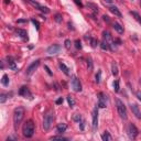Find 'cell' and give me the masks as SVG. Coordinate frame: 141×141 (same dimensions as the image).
I'll return each instance as SVG.
<instances>
[{
  "label": "cell",
  "instance_id": "7",
  "mask_svg": "<svg viewBox=\"0 0 141 141\" xmlns=\"http://www.w3.org/2000/svg\"><path fill=\"white\" fill-rule=\"evenodd\" d=\"M107 101H108V97H107V95L105 93H98V107H100V108H105L107 105Z\"/></svg>",
  "mask_w": 141,
  "mask_h": 141
},
{
  "label": "cell",
  "instance_id": "50",
  "mask_svg": "<svg viewBox=\"0 0 141 141\" xmlns=\"http://www.w3.org/2000/svg\"><path fill=\"white\" fill-rule=\"evenodd\" d=\"M118 1H121V0H118Z\"/></svg>",
  "mask_w": 141,
  "mask_h": 141
},
{
  "label": "cell",
  "instance_id": "24",
  "mask_svg": "<svg viewBox=\"0 0 141 141\" xmlns=\"http://www.w3.org/2000/svg\"><path fill=\"white\" fill-rule=\"evenodd\" d=\"M111 72H112V75H114V76L118 75V66H117V64L115 62L111 64Z\"/></svg>",
  "mask_w": 141,
  "mask_h": 141
},
{
  "label": "cell",
  "instance_id": "38",
  "mask_svg": "<svg viewBox=\"0 0 141 141\" xmlns=\"http://www.w3.org/2000/svg\"><path fill=\"white\" fill-rule=\"evenodd\" d=\"M75 47L77 48V50H81V48H82V43H81V41H79V40L75 41Z\"/></svg>",
  "mask_w": 141,
  "mask_h": 141
},
{
  "label": "cell",
  "instance_id": "2",
  "mask_svg": "<svg viewBox=\"0 0 141 141\" xmlns=\"http://www.w3.org/2000/svg\"><path fill=\"white\" fill-rule=\"evenodd\" d=\"M34 130H35L34 122H33L32 120H28L23 125L22 133H23V136L25 138H31V137H33V135H34Z\"/></svg>",
  "mask_w": 141,
  "mask_h": 141
},
{
  "label": "cell",
  "instance_id": "12",
  "mask_svg": "<svg viewBox=\"0 0 141 141\" xmlns=\"http://www.w3.org/2000/svg\"><path fill=\"white\" fill-rule=\"evenodd\" d=\"M130 109H131L132 114L136 116V118L141 119V111L139 109V106H138L137 104H130Z\"/></svg>",
  "mask_w": 141,
  "mask_h": 141
},
{
  "label": "cell",
  "instance_id": "33",
  "mask_svg": "<svg viewBox=\"0 0 141 141\" xmlns=\"http://www.w3.org/2000/svg\"><path fill=\"white\" fill-rule=\"evenodd\" d=\"M71 44H72V42H71V40H65V42H64V47H65V48H67V50H70L71 48Z\"/></svg>",
  "mask_w": 141,
  "mask_h": 141
},
{
  "label": "cell",
  "instance_id": "46",
  "mask_svg": "<svg viewBox=\"0 0 141 141\" xmlns=\"http://www.w3.org/2000/svg\"><path fill=\"white\" fill-rule=\"evenodd\" d=\"M23 22H27V20H18V23H23Z\"/></svg>",
  "mask_w": 141,
  "mask_h": 141
},
{
  "label": "cell",
  "instance_id": "42",
  "mask_svg": "<svg viewBox=\"0 0 141 141\" xmlns=\"http://www.w3.org/2000/svg\"><path fill=\"white\" fill-rule=\"evenodd\" d=\"M136 95H137L138 99H139V100L141 101V93H140V92H137V93H136Z\"/></svg>",
  "mask_w": 141,
  "mask_h": 141
},
{
  "label": "cell",
  "instance_id": "45",
  "mask_svg": "<svg viewBox=\"0 0 141 141\" xmlns=\"http://www.w3.org/2000/svg\"><path fill=\"white\" fill-rule=\"evenodd\" d=\"M102 19L105 20V21H107V22H109V18L107 17V16H102Z\"/></svg>",
  "mask_w": 141,
  "mask_h": 141
},
{
  "label": "cell",
  "instance_id": "32",
  "mask_svg": "<svg viewBox=\"0 0 141 141\" xmlns=\"http://www.w3.org/2000/svg\"><path fill=\"white\" fill-rule=\"evenodd\" d=\"M73 119H74V121L79 122V121H82V116H81V115H78V114H75L73 116Z\"/></svg>",
  "mask_w": 141,
  "mask_h": 141
},
{
  "label": "cell",
  "instance_id": "49",
  "mask_svg": "<svg viewBox=\"0 0 141 141\" xmlns=\"http://www.w3.org/2000/svg\"><path fill=\"white\" fill-rule=\"evenodd\" d=\"M140 83H141V78H140Z\"/></svg>",
  "mask_w": 141,
  "mask_h": 141
},
{
  "label": "cell",
  "instance_id": "4",
  "mask_svg": "<svg viewBox=\"0 0 141 141\" xmlns=\"http://www.w3.org/2000/svg\"><path fill=\"white\" fill-rule=\"evenodd\" d=\"M116 108H117V111H118V114H119V116L124 120L127 119V109H126L125 104L120 100L119 98L116 99Z\"/></svg>",
  "mask_w": 141,
  "mask_h": 141
},
{
  "label": "cell",
  "instance_id": "35",
  "mask_svg": "<svg viewBox=\"0 0 141 141\" xmlns=\"http://www.w3.org/2000/svg\"><path fill=\"white\" fill-rule=\"evenodd\" d=\"M39 10H41V11H42L43 13H50V9H48L47 7H43V6H41V8H40Z\"/></svg>",
  "mask_w": 141,
  "mask_h": 141
},
{
  "label": "cell",
  "instance_id": "44",
  "mask_svg": "<svg viewBox=\"0 0 141 141\" xmlns=\"http://www.w3.org/2000/svg\"><path fill=\"white\" fill-rule=\"evenodd\" d=\"M75 1V3L77 4V6H79V7H83V4H82V2L81 1H78V0H74Z\"/></svg>",
  "mask_w": 141,
  "mask_h": 141
},
{
  "label": "cell",
  "instance_id": "41",
  "mask_svg": "<svg viewBox=\"0 0 141 141\" xmlns=\"http://www.w3.org/2000/svg\"><path fill=\"white\" fill-rule=\"evenodd\" d=\"M18 138L17 137H14V136H9L8 138H7V141H9V140H17Z\"/></svg>",
  "mask_w": 141,
  "mask_h": 141
},
{
  "label": "cell",
  "instance_id": "40",
  "mask_svg": "<svg viewBox=\"0 0 141 141\" xmlns=\"http://www.w3.org/2000/svg\"><path fill=\"white\" fill-rule=\"evenodd\" d=\"M63 102V98L61 97V98H58V99H56V101H55V104L56 105H61Z\"/></svg>",
  "mask_w": 141,
  "mask_h": 141
},
{
  "label": "cell",
  "instance_id": "23",
  "mask_svg": "<svg viewBox=\"0 0 141 141\" xmlns=\"http://www.w3.org/2000/svg\"><path fill=\"white\" fill-rule=\"evenodd\" d=\"M27 2H29V3L31 4V6H33L34 8H37L38 10L41 8V4H40L38 1H34V0H27Z\"/></svg>",
  "mask_w": 141,
  "mask_h": 141
},
{
  "label": "cell",
  "instance_id": "34",
  "mask_svg": "<svg viewBox=\"0 0 141 141\" xmlns=\"http://www.w3.org/2000/svg\"><path fill=\"white\" fill-rule=\"evenodd\" d=\"M114 89H115V92H116V93H118V92H119V82L118 81H115L114 82Z\"/></svg>",
  "mask_w": 141,
  "mask_h": 141
},
{
  "label": "cell",
  "instance_id": "31",
  "mask_svg": "<svg viewBox=\"0 0 141 141\" xmlns=\"http://www.w3.org/2000/svg\"><path fill=\"white\" fill-rule=\"evenodd\" d=\"M87 66H88V70H89V71L93 70V61H92L91 57L87 58Z\"/></svg>",
  "mask_w": 141,
  "mask_h": 141
},
{
  "label": "cell",
  "instance_id": "39",
  "mask_svg": "<svg viewBox=\"0 0 141 141\" xmlns=\"http://www.w3.org/2000/svg\"><path fill=\"white\" fill-rule=\"evenodd\" d=\"M44 70L47 72V74H48V75H53V73H52V72H51V70H50V68H48V66L44 65Z\"/></svg>",
  "mask_w": 141,
  "mask_h": 141
},
{
  "label": "cell",
  "instance_id": "3",
  "mask_svg": "<svg viewBox=\"0 0 141 141\" xmlns=\"http://www.w3.org/2000/svg\"><path fill=\"white\" fill-rule=\"evenodd\" d=\"M23 117H24V108H23V107H18V108L14 109V111H13V124H14V128L19 127V125L21 124Z\"/></svg>",
  "mask_w": 141,
  "mask_h": 141
},
{
  "label": "cell",
  "instance_id": "5",
  "mask_svg": "<svg viewBox=\"0 0 141 141\" xmlns=\"http://www.w3.org/2000/svg\"><path fill=\"white\" fill-rule=\"evenodd\" d=\"M127 133H128L130 139H136L137 136L139 135V131H138L137 127H136L133 124H129L127 127Z\"/></svg>",
  "mask_w": 141,
  "mask_h": 141
},
{
  "label": "cell",
  "instance_id": "11",
  "mask_svg": "<svg viewBox=\"0 0 141 141\" xmlns=\"http://www.w3.org/2000/svg\"><path fill=\"white\" fill-rule=\"evenodd\" d=\"M39 64H40V60H35L34 62H32L31 64H30L29 67L27 68V75H31L33 72H34V71L38 68Z\"/></svg>",
  "mask_w": 141,
  "mask_h": 141
},
{
  "label": "cell",
  "instance_id": "14",
  "mask_svg": "<svg viewBox=\"0 0 141 141\" xmlns=\"http://www.w3.org/2000/svg\"><path fill=\"white\" fill-rule=\"evenodd\" d=\"M109 11L111 12V13H114L116 17L118 18H121L122 17V14H121V12L119 11V9L117 8V7H115V6H110L109 7Z\"/></svg>",
  "mask_w": 141,
  "mask_h": 141
},
{
  "label": "cell",
  "instance_id": "13",
  "mask_svg": "<svg viewBox=\"0 0 141 141\" xmlns=\"http://www.w3.org/2000/svg\"><path fill=\"white\" fill-rule=\"evenodd\" d=\"M16 33H17V35H19L20 38H22V39H24V40H28V39H29L27 31H25V30H23V29H16Z\"/></svg>",
  "mask_w": 141,
  "mask_h": 141
},
{
  "label": "cell",
  "instance_id": "18",
  "mask_svg": "<svg viewBox=\"0 0 141 141\" xmlns=\"http://www.w3.org/2000/svg\"><path fill=\"white\" fill-rule=\"evenodd\" d=\"M112 28H114V29L116 30L118 33H119V34H122V33H124V28L118 23V22H115V23L112 24Z\"/></svg>",
  "mask_w": 141,
  "mask_h": 141
},
{
  "label": "cell",
  "instance_id": "27",
  "mask_svg": "<svg viewBox=\"0 0 141 141\" xmlns=\"http://www.w3.org/2000/svg\"><path fill=\"white\" fill-rule=\"evenodd\" d=\"M100 79H101V71H98L96 76H95V82H96L97 84H99L100 83Z\"/></svg>",
  "mask_w": 141,
  "mask_h": 141
},
{
  "label": "cell",
  "instance_id": "30",
  "mask_svg": "<svg viewBox=\"0 0 141 141\" xmlns=\"http://www.w3.org/2000/svg\"><path fill=\"white\" fill-rule=\"evenodd\" d=\"M91 45H92V47H97V45H98V41H97L96 39L91 38Z\"/></svg>",
  "mask_w": 141,
  "mask_h": 141
},
{
  "label": "cell",
  "instance_id": "19",
  "mask_svg": "<svg viewBox=\"0 0 141 141\" xmlns=\"http://www.w3.org/2000/svg\"><path fill=\"white\" fill-rule=\"evenodd\" d=\"M102 40L107 41L108 43H110V41L112 40L111 35H110V33L108 31H104V32H102Z\"/></svg>",
  "mask_w": 141,
  "mask_h": 141
},
{
  "label": "cell",
  "instance_id": "8",
  "mask_svg": "<svg viewBox=\"0 0 141 141\" xmlns=\"http://www.w3.org/2000/svg\"><path fill=\"white\" fill-rule=\"evenodd\" d=\"M93 130L94 131H96L97 130V127H98V110H97V107H95L93 109Z\"/></svg>",
  "mask_w": 141,
  "mask_h": 141
},
{
  "label": "cell",
  "instance_id": "47",
  "mask_svg": "<svg viewBox=\"0 0 141 141\" xmlns=\"http://www.w3.org/2000/svg\"><path fill=\"white\" fill-rule=\"evenodd\" d=\"M104 2H106V3H111L112 0H104Z\"/></svg>",
  "mask_w": 141,
  "mask_h": 141
},
{
  "label": "cell",
  "instance_id": "1",
  "mask_svg": "<svg viewBox=\"0 0 141 141\" xmlns=\"http://www.w3.org/2000/svg\"><path fill=\"white\" fill-rule=\"evenodd\" d=\"M53 119H54V112L52 109H48L44 114V118H43V129L45 131L50 130L51 126L53 124Z\"/></svg>",
  "mask_w": 141,
  "mask_h": 141
},
{
  "label": "cell",
  "instance_id": "16",
  "mask_svg": "<svg viewBox=\"0 0 141 141\" xmlns=\"http://www.w3.org/2000/svg\"><path fill=\"white\" fill-rule=\"evenodd\" d=\"M7 60H8V64H9V67L11 68L12 71H18V67H17V65H16V62L13 61V58L12 57H7Z\"/></svg>",
  "mask_w": 141,
  "mask_h": 141
},
{
  "label": "cell",
  "instance_id": "9",
  "mask_svg": "<svg viewBox=\"0 0 141 141\" xmlns=\"http://www.w3.org/2000/svg\"><path fill=\"white\" fill-rule=\"evenodd\" d=\"M60 50H61V47L58 44H53V45H51V47H48L47 48V53L48 55H55V54H57L58 52H60Z\"/></svg>",
  "mask_w": 141,
  "mask_h": 141
},
{
  "label": "cell",
  "instance_id": "21",
  "mask_svg": "<svg viewBox=\"0 0 141 141\" xmlns=\"http://www.w3.org/2000/svg\"><path fill=\"white\" fill-rule=\"evenodd\" d=\"M66 99H67L68 106H70V107H74V106H75V99L73 98V96H71V95H68V96L66 97Z\"/></svg>",
  "mask_w": 141,
  "mask_h": 141
},
{
  "label": "cell",
  "instance_id": "43",
  "mask_svg": "<svg viewBox=\"0 0 141 141\" xmlns=\"http://www.w3.org/2000/svg\"><path fill=\"white\" fill-rule=\"evenodd\" d=\"M84 128H85V122L81 121V130H84Z\"/></svg>",
  "mask_w": 141,
  "mask_h": 141
},
{
  "label": "cell",
  "instance_id": "6",
  "mask_svg": "<svg viewBox=\"0 0 141 141\" xmlns=\"http://www.w3.org/2000/svg\"><path fill=\"white\" fill-rule=\"evenodd\" d=\"M71 86H72V89H73L74 92H76V93H78V92H82V84H81V82H79V79L76 77L75 75L72 76Z\"/></svg>",
  "mask_w": 141,
  "mask_h": 141
},
{
  "label": "cell",
  "instance_id": "20",
  "mask_svg": "<svg viewBox=\"0 0 141 141\" xmlns=\"http://www.w3.org/2000/svg\"><path fill=\"white\" fill-rule=\"evenodd\" d=\"M101 139L104 140V141H110V140L112 139V138H111V136L109 135L108 131H105V132L101 135Z\"/></svg>",
  "mask_w": 141,
  "mask_h": 141
},
{
  "label": "cell",
  "instance_id": "37",
  "mask_svg": "<svg viewBox=\"0 0 141 141\" xmlns=\"http://www.w3.org/2000/svg\"><path fill=\"white\" fill-rule=\"evenodd\" d=\"M31 22H32V23L35 25V28H37V30H39V29H40V23H39V22H38L35 19H31Z\"/></svg>",
  "mask_w": 141,
  "mask_h": 141
},
{
  "label": "cell",
  "instance_id": "48",
  "mask_svg": "<svg viewBox=\"0 0 141 141\" xmlns=\"http://www.w3.org/2000/svg\"><path fill=\"white\" fill-rule=\"evenodd\" d=\"M140 6H141V0H140Z\"/></svg>",
  "mask_w": 141,
  "mask_h": 141
},
{
  "label": "cell",
  "instance_id": "17",
  "mask_svg": "<svg viewBox=\"0 0 141 141\" xmlns=\"http://www.w3.org/2000/svg\"><path fill=\"white\" fill-rule=\"evenodd\" d=\"M58 66H60V68H61V71H62L63 72V73L64 74H65V75H70V68H68L67 67V66H66L65 65V64H64V63H62V62H61L60 63V65H58Z\"/></svg>",
  "mask_w": 141,
  "mask_h": 141
},
{
  "label": "cell",
  "instance_id": "15",
  "mask_svg": "<svg viewBox=\"0 0 141 141\" xmlns=\"http://www.w3.org/2000/svg\"><path fill=\"white\" fill-rule=\"evenodd\" d=\"M66 129H67V125L62 122V124L57 125V127H56V132L57 133H63V132H65Z\"/></svg>",
  "mask_w": 141,
  "mask_h": 141
},
{
  "label": "cell",
  "instance_id": "29",
  "mask_svg": "<svg viewBox=\"0 0 141 141\" xmlns=\"http://www.w3.org/2000/svg\"><path fill=\"white\" fill-rule=\"evenodd\" d=\"M7 96H9V95L8 94H1L0 95V102H1V104H4V102H6L7 98H8Z\"/></svg>",
  "mask_w": 141,
  "mask_h": 141
},
{
  "label": "cell",
  "instance_id": "36",
  "mask_svg": "<svg viewBox=\"0 0 141 141\" xmlns=\"http://www.w3.org/2000/svg\"><path fill=\"white\" fill-rule=\"evenodd\" d=\"M55 21L57 22V23H60V22H62V16H61L60 13L55 14Z\"/></svg>",
  "mask_w": 141,
  "mask_h": 141
},
{
  "label": "cell",
  "instance_id": "26",
  "mask_svg": "<svg viewBox=\"0 0 141 141\" xmlns=\"http://www.w3.org/2000/svg\"><path fill=\"white\" fill-rule=\"evenodd\" d=\"M130 14H131L132 17H135V19L137 20L139 23H141V17H140V14L138 13V12H136V11H130Z\"/></svg>",
  "mask_w": 141,
  "mask_h": 141
},
{
  "label": "cell",
  "instance_id": "22",
  "mask_svg": "<svg viewBox=\"0 0 141 141\" xmlns=\"http://www.w3.org/2000/svg\"><path fill=\"white\" fill-rule=\"evenodd\" d=\"M99 45H100V48H101V50H104V51L109 50V43L107 42V41L102 40V41H101V43H100Z\"/></svg>",
  "mask_w": 141,
  "mask_h": 141
},
{
  "label": "cell",
  "instance_id": "28",
  "mask_svg": "<svg viewBox=\"0 0 141 141\" xmlns=\"http://www.w3.org/2000/svg\"><path fill=\"white\" fill-rule=\"evenodd\" d=\"M51 140H64V141H66L67 138L62 137V136H53V137H51Z\"/></svg>",
  "mask_w": 141,
  "mask_h": 141
},
{
  "label": "cell",
  "instance_id": "10",
  "mask_svg": "<svg viewBox=\"0 0 141 141\" xmlns=\"http://www.w3.org/2000/svg\"><path fill=\"white\" fill-rule=\"evenodd\" d=\"M19 95L20 96H23L24 98H29V99H32V94L30 93L29 88L27 86H22L19 91Z\"/></svg>",
  "mask_w": 141,
  "mask_h": 141
},
{
  "label": "cell",
  "instance_id": "25",
  "mask_svg": "<svg viewBox=\"0 0 141 141\" xmlns=\"http://www.w3.org/2000/svg\"><path fill=\"white\" fill-rule=\"evenodd\" d=\"M1 83L3 86H8L9 85V77L7 74H4L3 76H2V79H1Z\"/></svg>",
  "mask_w": 141,
  "mask_h": 141
}]
</instances>
